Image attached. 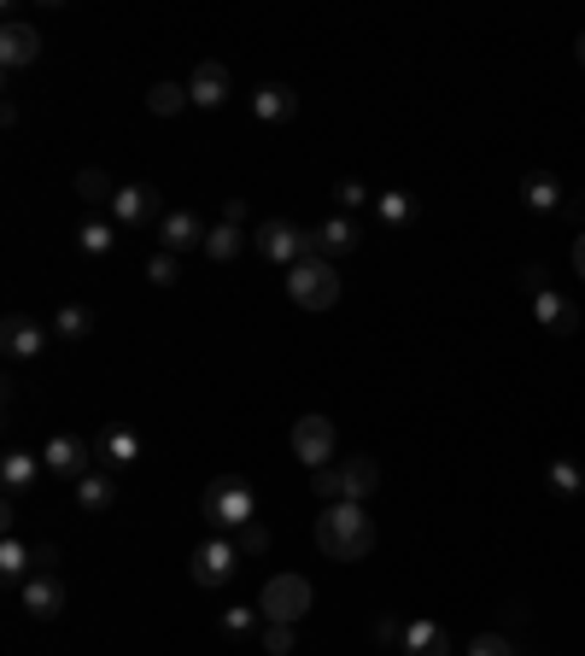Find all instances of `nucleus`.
Returning <instances> with one entry per match:
<instances>
[{
	"mask_svg": "<svg viewBox=\"0 0 585 656\" xmlns=\"http://www.w3.org/2000/svg\"><path fill=\"white\" fill-rule=\"evenodd\" d=\"M287 299L299 311H334L340 306V271H334L329 258H317V252H311V258H299L287 271Z\"/></svg>",
	"mask_w": 585,
	"mask_h": 656,
	"instance_id": "4",
	"label": "nucleus"
},
{
	"mask_svg": "<svg viewBox=\"0 0 585 656\" xmlns=\"http://www.w3.org/2000/svg\"><path fill=\"white\" fill-rule=\"evenodd\" d=\"M567 258H574V276H580V281H585V229H580V234H574V252H567Z\"/></svg>",
	"mask_w": 585,
	"mask_h": 656,
	"instance_id": "40",
	"label": "nucleus"
},
{
	"mask_svg": "<svg viewBox=\"0 0 585 656\" xmlns=\"http://www.w3.org/2000/svg\"><path fill=\"white\" fill-rule=\"evenodd\" d=\"M234 545H240V557H264V551H269V528H264V516H257L252 528H240V533H234Z\"/></svg>",
	"mask_w": 585,
	"mask_h": 656,
	"instance_id": "36",
	"label": "nucleus"
},
{
	"mask_svg": "<svg viewBox=\"0 0 585 656\" xmlns=\"http://www.w3.org/2000/svg\"><path fill=\"white\" fill-rule=\"evenodd\" d=\"M147 281H152V288H176V281H182V258L159 246V252L147 258Z\"/></svg>",
	"mask_w": 585,
	"mask_h": 656,
	"instance_id": "31",
	"label": "nucleus"
},
{
	"mask_svg": "<svg viewBox=\"0 0 585 656\" xmlns=\"http://www.w3.org/2000/svg\"><path fill=\"white\" fill-rule=\"evenodd\" d=\"M532 317H539V323L550 329V334H562V341H567V334H580V306H574V299H562V294H532Z\"/></svg>",
	"mask_w": 585,
	"mask_h": 656,
	"instance_id": "20",
	"label": "nucleus"
},
{
	"mask_svg": "<svg viewBox=\"0 0 585 656\" xmlns=\"http://www.w3.org/2000/svg\"><path fill=\"white\" fill-rule=\"evenodd\" d=\"M19 598H24V610L36 621H54V615H65V598H71V592H65L59 575H42V568H36V575L19 586Z\"/></svg>",
	"mask_w": 585,
	"mask_h": 656,
	"instance_id": "14",
	"label": "nucleus"
},
{
	"mask_svg": "<svg viewBox=\"0 0 585 656\" xmlns=\"http://www.w3.org/2000/svg\"><path fill=\"white\" fill-rule=\"evenodd\" d=\"M544 481L557 486L562 498H580V486H585V481H580V463H574V458H557V463H550V475H544Z\"/></svg>",
	"mask_w": 585,
	"mask_h": 656,
	"instance_id": "34",
	"label": "nucleus"
},
{
	"mask_svg": "<svg viewBox=\"0 0 585 656\" xmlns=\"http://www.w3.org/2000/svg\"><path fill=\"white\" fill-rule=\"evenodd\" d=\"M0 346H7L12 364H36L42 346H47V329L36 323V317H24V311H7L0 317Z\"/></svg>",
	"mask_w": 585,
	"mask_h": 656,
	"instance_id": "10",
	"label": "nucleus"
},
{
	"mask_svg": "<svg viewBox=\"0 0 585 656\" xmlns=\"http://www.w3.org/2000/svg\"><path fill=\"white\" fill-rule=\"evenodd\" d=\"M205 234H211V229H205L194 211H164V223H159V246L182 258L187 246H205Z\"/></svg>",
	"mask_w": 585,
	"mask_h": 656,
	"instance_id": "19",
	"label": "nucleus"
},
{
	"mask_svg": "<svg viewBox=\"0 0 585 656\" xmlns=\"http://www.w3.org/2000/svg\"><path fill=\"white\" fill-rule=\"evenodd\" d=\"M47 329H54L59 341H89V334H94V311L89 306H59V317Z\"/></svg>",
	"mask_w": 585,
	"mask_h": 656,
	"instance_id": "30",
	"label": "nucleus"
},
{
	"mask_svg": "<svg viewBox=\"0 0 585 656\" xmlns=\"http://www.w3.org/2000/svg\"><path fill=\"white\" fill-rule=\"evenodd\" d=\"M252 246L264 252L269 264H299V258H311V234H305L299 223H287V217H264V223L252 229Z\"/></svg>",
	"mask_w": 585,
	"mask_h": 656,
	"instance_id": "6",
	"label": "nucleus"
},
{
	"mask_svg": "<svg viewBox=\"0 0 585 656\" xmlns=\"http://www.w3.org/2000/svg\"><path fill=\"white\" fill-rule=\"evenodd\" d=\"M222 223H246V199H229V206H222Z\"/></svg>",
	"mask_w": 585,
	"mask_h": 656,
	"instance_id": "41",
	"label": "nucleus"
},
{
	"mask_svg": "<svg viewBox=\"0 0 585 656\" xmlns=\"http://www.w3.org/2000/svg\"><path fill=\"white\" fill-rule=\"evenodd\" d=\"M182 106H194V100H187V82H152V89H147V112L152 117H176Z\"/></svg>",
	"mask_w": 585,
	"mask_h": 656,
	"instance_id": "27",
	"label": "nucleus"
},
{
	"mask_svg": "<svg viewBox=\"0 0 585 656\" xmlns=\"http://www.w3.org/2000/svg\"><path fill=\"white\" fill-rule=\"evenodd\" d=\"M94 458H100V469H112V475H117V469H135V463H141V434H135V428H106L94 440Z\"/></svg>",
	"mask_w": 585,
	"mask_h": 656,
	"instance_id": "16",
	"label": "nucleus"
},
{
	"mask_svg": "<svg viewBox=\"0 0 585 656\" xmlns=\"http://www.w3.org/2000/svg\"><path fill=\"white\" fill-rule=\"evenodd\" d=\"M399 651H404V656H451V633H445L439 621L416 615V621H404V638H399Z\"/></svg>",
	"mask_w": 585,
	"mask_h": 656,
	"instance_id": "18",
	"label": "nucleus"
},
{
	"mask_svg": "<svg viewBox=\"0 0 585 656\" xmlns=\"http://www.w3.org/2000/svg\"><path fill=\"white\" fill-rule=\"evenodd\" d=\"M36 475H47V463H42V458H30V451H19V446H12L7 458H0V486H7V498L30 493V486H36Z\"/></svg>",
	"mask_w": 585,
	"mask_h": 656,
	"instance_id": "22",
	"label": "nucleus"
},
{
	"mask_svg": "<svg viewBox=\"0 0 585 656\" xmlns=\"http://www.w3.org/2000/svg\"><path fill=\"white\" fill-rule=\"evenodd\" d=\"M364 206H369V188H364V182H357V176H340V182H334V211L357 217Z\"/></svg>",
	"mask_w": 585,
	"mask_h": 656,
	"instance_id": "32",
	"label": "nucleus"
},
{
	"mask_svg": "<svg viewBox=\"0 0 585 656\" xmlns=\"http://www.w3.org/2000/svg\"><path fill=\"white\" fill-rule=\"evenodd\" d=\"M240 568V545L229 540V533H211L194 557H187V575H194V586H205V592H217V586H229Z\"/></svg>",
	"mask_w": 585,
	"mask_h": 656,
	"instance_id": "7",
	"label": "nucleus"
},
{
	"mask_svg": "<svg viewBox=\"0 0 585 656\" xmlns=\"http://www.w3.org/2000/svg\"><path fill=\"white\" fill-rule=\"evenodd\" d=\"M187 100L205 106V112H217L222 100H229V65H222V59H199L194 77H187Z\"/></svg>",
	"mask_w": 585,
	"mask_h": 656,
	"instance_id": "15",
	"label": "nucleus"
},
{
	"mask_svg": "<svg viewBox=\"0 0 585 656\" xmlns=\"http://www.w3.org/2000/svg\"><path fill=\"white\" fill-rule=\"evenodd\" d=\"M71 493H77V510L82 516H106L112 504H117V475H112V469H89Z\"/></svg>",
	"mask_w": 585,
	"mask_h": 656,
	"instance_id": "17",
	"label": "nucleus"
},
{
	"mask_svg": "<svg viewBox=\"0 0 585 656\" xmlns=\"http://www.w3.org/2000/svg\"><path fill=\"white\" fill-rule=\"evenodd\" d=\"M30 575H36V545H24L19 533H7V540H0V580L24 586Z\"/></svg>",
	"mask_w": 585,
	"mask_h": 656,
	"instance_id": "23",
	"label": "nucleus"
},
{
	"mask_svg": "<svg viewBox=\"0 0 585 656\" xmlns=\"http://www.w3.org/2000/svg\"><path fill=\"white\" fill-rule=\"evenodd\" d=\"M375 486H381V463L375 458H346V463H329V469H317L311 475V493L322 504H364Z\"/></svg>",
	"mask_w": 585,
	"mask_h": 656,
	"instance_id": "3",
	"label": "nucleus"
},
{
	"mask_svg": "<svg viewBox=\"0 0 585 656\" xmlns=\"http://www.w3.org/2000/svg\"><path fill=\"white\" fill-rule=\"evenodd\" d=\"M77 246H82V258H106V252L117 246V223H112V217H82Z\"/></svg>",
	"mask_w": 585,
	"mask_h": 656,
	"instance_id": "24",
	"label": "nucleus"
},
{
	"mask_svg": "<svg viewBox=\"0 0 585 656\" xmlns=\"http://www.w3.org/2000/svg\"><path fill=\"white\" fill-rule=\"evenodd\" d=\"M375 638H381V645H399V638H404V628H399L392 615H381V628H375Z\"/></svg>",
	"mask_w": 585,
	"mask_h": 656,
	"instance_id": "38",
	"label": "nucleus"
},
{
	"mask_svg": "<svg viewBox=\"0 0 585 656\" xmlns=\"http://www.w3.org/2000/svg\"><path fill=\"white\" fill-rule=\"evenodd\" d=\"M469 656H515V645L504 633H480V638H469Z\"/></svg>",
	"mask_w": 585,
	"mask_h": 656,
	"instance_id": "37",
	"label": "nucleus"
},
{
	"mask_svg": "<svg viewBox=\"0 0 585 656\" xmlns=\"http://www.w3.org/2000/svg\"><path fill=\"white\" fill-rule=\"evenodd\" d=\"M292 112H299V94H292L287 82H257V94H252V117H257V124H287Z\"/></svg>",
	"mask_w": 585,
	"mask_h": 656,
	"instance_id": "21",
	"label": "nucleus"
},
{
	"mask_svg": "<svg viewBox=\"0 0 585 656\" xmlns=\"http://www.w3.org/2000/svg\"><path fill=\"white\" fill-rule=\"evenodd\" d=\"M240 246H246V229H240V223H217L211 234H205V258H211V264L240 258Z\"/></svg>",
	"mask_w": 585,
	"mask_h": 656,
	"instance_id": "28",
	"label": "nucleus"
},
{
	"mask_svg": "<svg viewBox=\"0 0 585 656\" xmlns=\"http://www.w3.org/2000/svg\"><path fill=\"white\" fill-rule=\"evenodd\" d=\"M42 59V30L24 24V19H7L0 24V65L7 71H24V65Z\"/></svg>",
	"mask_w": 585,
	"mask_h": 656,
	"instance_id": "13",
	"label": "nucleus"
},
{
	"mask_svg": "<svg viewBox=\"0 0 585 656\" xmlns=\"http://www.w3.org/2000/svg\"><path fill=\"white\" fill-rule=\"evenodd\" d=\"M375 217H381L387 229H404V223H416V217H422V206L404 188H387V194H375Z\"/></svg>",
	"mask_w": 585,
	"mask_h": 656,
	"instance_id": "25",
	"label": "nucleus"
},
{
	"mask_svg": "<svg viewBox=\"0 0 585 656\" xmlns=\"http://www.w3.org/2000/svg\"><path fill=\"white\" fill-rule=\"evenodd\" d=\"M42 463H47V475H59V481H71V486L94 469L89 463V446H82L77 434H54V440L42 446Z\"/></svg>",
	"mask_w": 585,
	"mask_h": 656,
	"instance_id": "12",
	"label": "nucleus"
},
{
	"mask_svg": "<svg viewBox=\"0 0 585 656\" xmlns=\"http://www.w3.org/2000/svg\"><path fill=\"white\" fill-rule=\"evenodd\" d=\"M54 563H59V545H36V568H42V575H54Z\"/></svg>",
	"mask_w": 585,
	"mask_h": 656,
	"instance_id": "39",
	"label": "nucleus"
},
{
	"mask_svg": "<svg viewBox=\"0 0 585 656\" xmlns=\"http://www.w3.org/2000/svg\"><path fill=\"white\" fill-rule=\"evenodd\" d=\"M287 446H292V458H299L305 469H329L334 463V446H340V434H334V423L329 416H299V423H292V434H287Z\"/></svg>",
	"mask_w": 585,
	"mask_h": 656,
	"instance_id": "8",
	"label": "nucleus"
},
{
	"mask_svg": "<svg viewBox=\"0 0 585 656\" xmlns=\"http://www.w3.org/2000/svg\"><path fill=\"white\" fill-rule=\"evenodd\" d=\"M317 610V592H311V580L305 575H269L264 580V592H257V615L264 621H287V628H299L305 615Z\"/></svg>",
	"mask_w": 585,
	"mask_h": 656,
	"instance_id": "5",
	"label": "nucleus"
},
{
	"mask_svg": "<svg viewBox=\"0 0 585 656\" xmlns=\"http://www.w3.org/2000/svg\"><path fill=\"white\" fill-rule=\"evenodd\" d=\"M257 621H264V615H257V603H234V610H222V633H229V638H246Z\"/></svg>",
	"mask_w": 585,
	"mask_h": 656,
	"instance_id": "35",
	"label": "nucleus"
},
{
	"mask_svg": "<svg viewBox=\"0 0 585 656\" xmlns=\"http://www.w3.org/2000/svg\"><path fill=\"white\" fill-rule=\"evenodd\" d=\"M521 199H527L532 211H557V206H562V182L550 176V171H532V176L521 182Z\"/></svg>",
	"mask_w": 585,
	"mask_h": 656,
	"instance_id": "29",
	"label": "nucleus"
},
{
	"mask_svg": "<svg viewBox=\"0 0 585 656\" xmlns=\"http://www.w3.org/2000/svg\"><path fill=\"white\" fill-rule=\"evenodd\" d=\"M112 223L117 229H147V223H164L159 217V188L152 182H124L112 199Z\"/></svg>",
	"mask_w": 585,
	"mask_h": 656,
	"instance_id": "9",
	"label": "nucleus"
},
{
	"mask_svg": "<svg viewBox=\"0 0 585 656\" xmlns=\"http://www.w3.org/2000/svg\"><path fill=\"white\" fill-rule=\"evenodd\" d=\"M257 645H264V656H292V645H299V633H292L287 621H264Z\"/></svg>",
	"mask_w": 585,
	"mask_h": 656,
	"instance_id": "33",
	"label": "nucleus"
},
{
	"mask_svg": "<svg viewBox=\"0 0 585 656\" xmlns=\"http://www.w3.org/2000/svg\"><path fill=\"white\" fill-rule=\"evenodd\" d=\"M357 246H364V229H357V217H346V211H334L329 217V223H317L311 229V252H317V258H346V252H357Z\"/></svg>",
	"mask_w": 585,
	"mask_h": 656,
	"instance_id": "11",
	"label": "nucleus"
},
{
	"mask_svg": "<svg viewBox=\"0 0 585 656\" xmlns=\"http://www.w3.org/2000/svg\"><path fill=\"white\" fill-rule=\"evenodd\" d=\"M77 194H82V206H106V211H112L117 182L100 171V164H82V171H77Z\"/></svg>",
	"mask_w": 585,
	"mask_h": 656,
	"instance_id": "26",
	"label": "nucleus"
},
{
	"mask_svg": "<svg viewBox=\"0 0 585 656\" xmlns=\"http://www.w3.org/2000/svg\"><path fill=\"white\" fill-rule=\"evenodd\" d=\"M199 516L211 521L217 533H240V528H252L257 516V486L246 481V475H217L211 486L199 493Z\"/></svg>",
	"mask_w": 585,
	"mask_h": 656,
	"instance_id": "2",
	"label": "nucleus"
},
{
	"mask_svg": "<svg viewBox=\"0 0 585 656\" xmlns=\"http://www.w3.org/2000/svg\"><path fill=\"white\" fill-rule=\"evenodd\" d=\"M317 551L334 563H364L375 551V521L364 504H322L317 510Z\"/></svg>",
	"mask_w": 585,
	"mask_h": 656,
	"instance_id": "1",
	"label": "nucleus"
},
{
	"mask_svg": "<svg viewBox=\"0 0 585 656\" xmlns=\"http://www.w3.org/2000/svg\"><path fill=\"white\" fill-rule=\"evenodd\" d=\"M580 65H585V42H580Z\"/></svg>",
	"mask_w": 585,
	"mask_h": 656,
	"instance_id": "42",
	"label": "nucleus"
}]
</instances>
